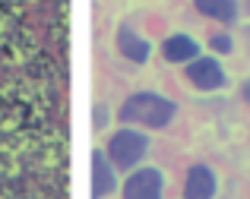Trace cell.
Segmentation results:
<instances>
[{"label": "cell", "mask_w": 250, "mask_h": 199, "mask_svg": "<svg viewBox=\"0 0 250 199\" xmlns=\"http://www.w3.org/2000/svg\"><path fill=\"white\" fill-rule=\"evenodd\" d=\"M114 164L111 158H104V152H92V199H104L114 193L117 177H114Z\"/></svg>", "instance_id": "cell-7"}, {"label": "cell", "mask_w": 250, "mask_h": 199, "mask_svg": "<svg viewBox=\"0 0 250 199\" xmlns=\"http://www.w3.org/2000/svg\"><path fill=\"white\" fill-rule=\"evenodd\" d=\"M114 41H117L121 57H124V60H130V63H146L149 57H152V44H149L136 29H130V25H121V29H117Z\"/></svg>", "instance_id": "cell-6"}, {"label": "cell", "mask_w": 250, "mask_h": 199, "mask_svg": "<svg viewBox=\"0 0 250 199\" xmlns=\"http://www.w3.org/2000/svg\"><path fill=\"white\" fill-rule=\"evenodd\" d=\"M162 57H165L168 63H193L196 57H200V41H193L190 35H184V32H177V35H168L165 41H162Z\"/></svg>", "instance_id": "cell-8"}, {"label": "cell", "mask_w": 250, "mask_h": 199, "mask_svg": "<svg viewBox=\"0 0 250 199\" xmlns=\"http://www.w3.org/2000/svg\"><path fill=\"white\" fill-rule=\"evenodd\" d=\"M165 177L159 168H136L124 180V199H162Z\"/></svg>", "instance_id": "cell-4"}, {"label": "cell", "mask_w": 250, "mask_h": 199, "mask_svg": "<svg viewBox=\"0 0 250 199\" xmlns=\"http://www.w3.org/2000/svg\"><path fill=\"white\" fill-rule=\"evenodd\" d=\"M146 152H149V136H146V133H140V130H133V127L117 130L114 136L108 139V158H111V164L121 168V171H127V174H130V168H136V164L146 158Z\"/></svg>", "instance_id": "cell-2"}, {"label": "cell", "mask_w": 250, "mask_h": 199, "mask_svg": "<svg viewBox=\"0 0 250 199\" xmlns=\"http://www.w3.org/2000/svg\"><path fill=\"white\" fill-rule=\"evenodd\" d=\"M209 48H212L215 54H231V51H234V41H231V35H222V32H219V35L209 38Z\"/></svg>", "instance_id": "cell-10"}, {"label": "cell", "mask_w": 250, "mask_h": 199, "mask_svg": "<svg viewBox=\"0 0 250 199\" xmlns=\"http://www.w3.org/2000/svg\"><path fill=\"white\" fill-rule=\"evenodd\" d=\"M196 13L215 22H234L238 19V3L234 0H193Z\"/></svg>", "instance_id": "cell-9"}, {"label": "cell", "mask_w": 250, "mask_h": 199, "mask_svg": "<svg viewBox=\"0 0 250 199\" xmlns=\"http://www.w3.org/2000/svg\"><path fill=\"white\" fill-rule=\"evenodd\" d=\"M241 98L250 104V79H244V85H241Z\"/></svg>", "instance_id": "cell-11"}, {"label": "cell", "mask_w": 250, "mask_h": 199, "mask_svg": "<svg viewBox=\"0 0 250 199\" xmlns=\"http://www.w3.org/2000/svg\"><path fill=\"white\" fill-rule=\"evenodd\" d=\"M127 127H146V130H165L177 117V104L171 98L159 95V92H133L124 98L121 111H117Z\"/></svg>", "instance_id": "cell-1"}, {"label": "cell", "mask_w": 250, "mask_h": 199, "mask_svg": "<svg viewBox=\"0 0 250 199\" xmlns=\"http://www.w3.org/2000/svg\"><path fill=\"white\" fill-rule=\"evenodd\" d=\"M219 190V177L209 164H190L184 177V199H212Z\"/></svg>", "instance_id": "cell-5"}, {"label": "cell", "mask_w": 250, "mask_h": 199, "mask_svg": "<svg viewBox=\"0 0 250 199\" xmlns=\"http://www.w3.org/2000/svg\"><path fill=\"white\" fill-rule=\"evenodd\" d=\"M184 76H187V82L193 85V89H200V92H219V89H225V82H228L222 63L215 60V57H203V54L196 57L193 63L184 66Z\"/></svg>", "instance_id": "cell-3"}]
</instances>
